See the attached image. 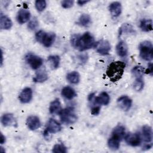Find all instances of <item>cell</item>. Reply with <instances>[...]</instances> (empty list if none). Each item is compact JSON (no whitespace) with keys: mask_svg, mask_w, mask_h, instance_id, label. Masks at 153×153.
I'll use <instances>...</instances> for the list:
<instances>
[{"mask_svg":"<svg viewBox=\"0 0 153 153\" xmlns=\"http://www.w3.org/2000/svg\"><path fill=\"white\" fill-rule=\"evenodd\" d=\"M59 115L62 122L66 124H74L78 118L77 115L74 112V109L72 107L62 109Z\"/></svg>","mask_w":153,"mask_h":153,"instance_id":"cell-5","label":"cell"},{"mask_svg":"<svg viewBox=\"0 0 153 153\" xmlns=\"http://www.w3.org/2000/svg\"><path fill=\"white\" fill-rule=\"evenodd\" d=\"M142 133L143 139L144 141L146 143L143 147L146 149L151 148L152 146V130L151 127L148 125L143 126L142 129Z\"/></svg>","mask_w":153,"mask_h":153,"instance_id":"cell-7","label":"cell"},{"mask_svg":"<svg viewBox=\"0 0 153 153\" xmlns=\"http://www.w3.org/2000/svg\"><path fill=\"white\" fill-rule=\"evenodd\" d=\"M109 10L114 17L119 16L122 11L121 4L119 2H113L109 6Z\"/></svg>","mask_w":153,"mask_h":153,"instance_id":"cell-16","label":"cell"},{"mask_svg":"<svg viewBox=\"0 0 153 153\" xmlns=\"http://www.w3.org/2000/svg\"><path fill=\"white\" fill-rule=\"evenodd\" d=\"M62 95L66 99L71 100L76 96L75 90L70 86H66L63 87L61 91Z\"/></svg>","mask_w":153,"mask_h":153,"instance_id":"cell-22","label":"cell"},{"mask_svg":"<svg viewBox=\"0 0 153 153\" xmlns=\"http://www.w3.org/2000/svg\"><path fill=\"white\" fill-rule=\"evenodd\" d=\"M36 40L46 47H51L56 39V34L53 32H45L39 30L35 34Z\"/></svg>","mask_w":153,"mask_h":153,"instance_id":"cell-3","label":"cell"},{"mask_svg":"<svg viewBox=\"0 0 153 153\" xmlns=\"http://www.w3.org/2000/svg\"><path fill=\"white\" fill-rule=\"evenodd\" d=\"M48 79V74L45 70L41 69L37 71L35 74L33 81L35 82H43Z\"/></svg>","mask_w":153,"mask_h":153,"instance_id":"cell-23","label":"cell"},{"mask_svg":"<svg viewBox=\"0 0 153 153\" xmlns=\"http://www.w3.org/2000/svg\"><path fill=\"white\" fill-rule=\"evenodd\" d=\"M1 122L2 124L5 126H14L15 124H17L16 119L14 115L12 114L7 113L4 114L1 118Z\"/></svg>","mask_w":153,"mask_h":153,"instance_id":"cell-15","label":"cell"},{"mask_svg":"<svg viewBox=\"0 0 153 153\" xmlns=\"http://www.w3.org/2000/svg\"><path fill=\"white\" fill-rule=\"evenodd\" d=\"M126 142L131 146H138L141 143V136L137 133H128L124 137Z\"/></svg>","mask_w":153,"mask_h":153,"instance_id":"cell-10","label":"cell"},{"mask_svg":"<svg viewBox=\"0 0 153 153\" xmlns=\"http://www.w3.org/2000/svg\"><path fill=\"white\" fill-rule=\"evenodd\" d=\"M0 142L1 144H3L5 142V136L2 134V133H1V138H0Z\"/></svg>","mask_w":153,"mask_h":153,"instance_id":"cell-38","label":"cell"},{"mask_svg":"<svg viewBox=\"0 0 153 153\" xmlns=\"http://www.w3.org/2000/svg\"><path fill=\"white\" fill-rule=\"evenodd\" d=\"M19 100L22 103L30 102L32 98V90L29 87H26L22 90L19 96Z\"/></svg>","mask_w":153,"mask_h":153,"instance_id":"cell-12","label":"cell"},{"mask_svg":"<svg viewBox=\"0 0 153 153\" xmlns=\"http://www.w3.org/2000/svg\"><path fill=\"white\" fill-rule=\"evenodd\" d=\"M52 152L54 153H66L67 152V148L63 144L57 143L54 145Z\"/></svg>","mask_w":153,"mask_h":153,"instance_id":"cell-30","label":"cell"},{"mask_svg":"<svg viewBox=\"0 0 153 153\" xmlns=\"http://www.w3.org/2000/svg\"><path fill=\"white\" fill-rule=\"evenodd\" d=\"M26 125L31 130H35L41 126L39 118L35 115H30L26 119Z\"/></svg>","mask_w":153,"mask_h":153,"instance_id":"cell-13","label":"cell"},{"mask_svg":"<svg viewBox=\"0 0 153 153\" xmlns=\"http://www.w3.org/2000/svg\"><path fill=\"white\" fill-rule=\"evenodd\" d=\"M66 79L70 83L73 84H76L79 82L80 75L78 72L72 71L67 74Z\"/></svg>","mask_w":153,"mask_h":153,"instance_id":"cell-25","label":"cell"},{"mask_svg":"<svg viewBox=\"0 0 153 153\" xmlns=\"http://www.w3.org/2000/svg\"><path fill=\"white\" fill-rule=\"evenodd\" d=\"M140 57L146 61H151L153 59V46L149 41H144L140 43L139 46Z\"/></svg>","mask_w":153,"mask_h":153,"instance_id":"cell-4","label":"cell"},{"mask_svg":"<svg viewBox=\"0 0 153 153\" xmlns=\"http://www.w3.org/2000/svg\"><path fill=\"white\" fill-rule=\"evenodd\" d=\"M152 71H153V70H152V64L151 63H150L148 65L147 69L145 71V73L148 74H149L152 76V72H153Z\"/></svg>","mask_w":153,"mask_h":153,"instance_id":"cell-37","label":"cell"},{"mask_svg":"<svg viewBox=\"0 0 153 153\" xmlns=\"http://www.w3.org/2000/svg\"><path fill=\"white\" fill-rule=\"evenodd\" d=\"M145 72V69L141 66H136L131 70L132 75L136 78H142Z\"/></svg>","mask_w":153,"mask_h":153,"instance_id":"cell-28","label":"cell"},{"mask_svg":"<svg viewBox=\"0 0 153 153\" xmlns=\"http://www.w3.org/2000/svg\"><path fill=\"white\" fill-rule=\"evenodd\" d=\"M71 43L72 47L80 51L88 50L94 46V36L88 32L82 35L74 34L71 38Z\"/></svg>","mask_w":153,"mask_h":153,"instance_id":"cell-1","label":"cell"},{"mask_svg":"<svg viewBox=\"0 0 153 153\" xmlns=\"http://www.w3.org/2000/svg\"><path fill=\"white\" fill-rule=\"evenodd\" d=\"M120 140L112 137H110L108 140V145L109 148L114 151L120 148Z\"/></svg>","mask_w":153,"mask_h":153,"instance_id":"cell-29","label":"cell"},{"mask_svg":"<svg viewBox=\"0 0 153 153\" xmlns=\"http://www.w3.org/2000/svg\"><path fill=\"white\" fill-rule=\"evenodd\" d=\"M62 129L61 125L54 119L50 118L48 121L47 127L44 132V135L45 136L48 133H56L60 131Z\"/></svg>","mask_w":153,"mask_h":153,"instance_id":"cell-9","label":"cell"},{"mask_svg":"<svg viewBox=\"0 0 153 153\" xmlns=\"http://www.w3.org/2000/svg\"><path fill=\"white\" fill-rule=\"evenodd\" d=\"M38 26V21L36 18H33L28 23L27 27L31 30H35Z\"/></svg>","mask_w":153,"mask_h":153,"instance_id":"cell-34","label":"cell"},{"mask_svg":"<svg viewBox=\"0 0 153 153\" xmlns=\"http://www.w3.org/2000/svg\"><path fill=\"white\" fill-rule=\"evenodd\" d=\"M62 109L61 103L59 99H56L51 102L49 107V111L51 114H59Z\"/></svg>","mask_w":153,"mask_h":153,"instance_id":"cell-21","label":"cell"},{"mask_svg":"<svg viewBox=\"0 0 153 153\" xmlns=\"http://www.w3.org/2000/svg\"><path fill=\"white\" fill-rule=\"evenodd\" d=\"M30 13L29 10L27 9H20L17 15V20L19 23L23 24L30 19Z\"/></svg>","mask_w":153,"mask_h":153,"instance_id":"cell-14","label":"cell"},{"mask_svg":"<svg viewBox=\"0 0 153 153\" xmlns=\"http://www.w3.org/2000/svg\"><path fill=\"white\" fill-rule=\"evenodd\" d=\"M13 25L12 21L7 16L1 13L0 16V27L1 29L8 30L10 29Z\"/></svg>","mask_w":153,"mask_h":153,"instance_id":"cell-20","label":"cell"},{"mask_svg":"<svg viewBox=\"0 0 153 153\" xmlns=\"http://www.w3.org/2000/svg\"><path fill=\"white\" fill-rule=\"evenodd\" d=\"M94 47L96 51L102 55L108 54L111 50L110 43L105 39H100L96 42Z\"/></svg>","mask_w":153,"mask_h":153,"instance_id":"cell-8","label":"cell"},{"mask_svg":"<svg viewBox=\"0 0 153 153\" xmlns=\"http://www.w3.org/2000/svg\"><path fill=\"white\" fill-rule=\"evenodd\" d=\"M125 67L126 64L123 62H112L106 69V75L112 82H116L122 77Z\"/></svg>","mask_w":153,"mask_h":153,"instance_id":"cell-2","label":"cell"},{"mask_svg":"<svg viewBox=\"0 0 153 153\" xmlns=\"http://www.w3.org/2000/svg\"><path fill=\"white\" fill-rule=\"evenodd\" d=\"M91 23V17L87 14H82L80 16L78 24L83 27H88Z\"/></svg>","mask_w":153,"mask_h":153,"instance_id":"cell-24","label":"cell"},{"mask_svg":"<svg viewBox=\"0 0 153 153\" xmlns=\"http://www.w3.org/2000/svg\"><path fill=\"white\" fill-rule=\"evenodd\" d=\"M125 134L126 130L124 127L121 125H118L113 129L112 131V137L121 141L124 137Z\"/></svg>","mask_w":153,"mask_h":153,"instance_id":"cell-17","label":"cell"},{"mask_svg":"<svg viewBox=\"0 0 153 153\" xmlns=\"http://www.w3.org/2000/svg\"><path fill=\"white\" fill-rule=\"evenodd\" d=\"M94 100L97 105H107L109 103L110 97L106 92H102L98 96L94 98Z\"/></svg>","mask_w":153,"mask_h":153,"instance_id":"cell-19","label":"cell"},{"mask_svg":"<svg viewBox=\"0 0 153 153\" xmlns=\"http://www.w3.org/2000/svg\"><path fill=\"white\" fill-rule=\"evenodd\" d=\"M25 60L33 69H38L43 63V60L41 57L32 53H27L25 56Z\"/></svg>","mask_w":153,"mask_h":153,"instance_id":"cell-6","label":"cell"},{"mask_svg":"<svg viewBox=\"0 0 153 153\" xmlns=\"http://www.w3.org/2000/svg\"><path fill=\"white\" fill-rule=\"evenodd\" d=\"M140 27L144 32H150L152 30V21L151 19H144L140 23Z\"/></svg>","mask_w":153,"mask_h":153,"instance_id":"cell-26","label":"cell"},{"mask_svg":"<svg viewBox=\"0 0 153 153\" xmlns=\"http://www.w3.org/2000/svg\"><path fill=\"white\" fill-rule=\"evenodd\" d=\"M88 2H89V1H78L77 3L79 5H83L85 4H87Z\"/></svg>","mask_w":153,"mask_h":153,"instance_id":"cell-39","label":"cell"},{"mask_svg":"<svg viewBox=\"0 0 153 153\" xmlns=\"http://www.w3.org/2000/svg\"><path fill=\"white\" fill-rule=\"evenodd\" d=\"M60 57L57 55H52L48 57V61L49 62L51 67L52 69H57L60 64Z\"/></svg>","mask_w":153,"mask_h":153,"instance_id":"cell-27","label":"cell"},{"mask_svg":"<svg viewBox=\"0 0 153 153\" xmlns=\"http://www.w3.org/2000/svg\"><path fill=\"white\" fill-rule=\"evenodd\" d=\"M35 7L38 11H42L47 6L45 1L44 0H37L35 3Z\"/></svg>","mask_w":153,"mask_h":153,"instance_id":"cell-32","label":"cell"},{"mask_svg":"<svg viewBox=\"0 0 153 153\" xmlns=\"http://www.w3.org/2000/svg\"><path fill=\"white\" fill-rule=\"evenodd\" d=\"M117 105L123 111H127L131 106L132 100L127 96H121L117 99Z\"/></svg>","mask_w":153,"mask_h":153,"instance_id":"cell-11","label":"cell"},{"mask_svg":"<svg viewBox=\"0 0 153 153\" xmlns=\"http://www.w3.org/2000/svg\"><path fill=\"white\" fill-rule=\"evenodd\" d=\"M100 110V107L99 106H96L91 109V114L93 115H97L99 114Z\"/></svg>","mask_w":153,"mask_h":153,"instance_id":"cell-36","label":"cell"},{"mask_svg":"<svg viewBox=\"0 0 153 153\" xmlns=\"http://www.w3.org/2000/svg\"><path fill=\"white\" fill-rule=\"evenodd\" d=\"M144 86V82L142 78H136L133 83V88L137 91H141Z\"/></svg>","mask_w":153,"mask_h":153,"instance_id":"cell-31","label":"cell"},{"mask_svg":"<svg viewBox=\"0 0 153 153\" xmlns=\"http://www.w3.org/2000/svg\"><path fill=\"white\" fill-rule=\"evenodd\" d=\"M61 4L64 8H69L73 6L74 1L71 0H65L61 2Z\"/></svg>","mask_w":153,"mask_h":153,"instance_id":"cell-35","label":"cell"},{"mask_svg":"<svg viewBox=\"0 0 153 153\" xmlns=\"http://www.w3.org/2000/svg\"><path fill=\"white\" fill-rule=\"evenodd\" d=\"M120 29V34H121L122 33H124V32L132 33L134 32L133 27L128 23L124 24Z\"/></svg>","mask_w":153,"mask_h":153,"instance_id":"cell-33","label":"cell"},{"mask_svg":"<svg viewBox=\"0 0 153 153\" xmlns=\"http://www.w3.org/2000/svg\"><path fill=\"white\" fill-rule=\"evenodd\" d=\"M116 51L117 54L122 57H126L128 53V46L127 44L123 41H120L116 46Z\"/></svg>","mask_w":153,"mask_h":153,"instance_id":"cell-18","label":"cell"}]
</instances>
